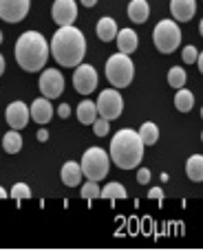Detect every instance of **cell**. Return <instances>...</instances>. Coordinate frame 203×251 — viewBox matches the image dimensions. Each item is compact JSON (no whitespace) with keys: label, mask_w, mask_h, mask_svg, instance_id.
<instances>
[{"label":"cell","mask_w":203,"mask_h":251,"mask_svg":"<svg viewBox=\"0 0 203 251\" xmlns=\"http://www.w3.org/2000/svg\"><path fill=\"white\" fill-rule=\"evenodd\" d=\"M0 44H2V31H0Z\"/></svg>","instance_id":"cell-37"},{"label":"cell","mask_w":203,"mask_h":251,"mask_svg":"<svg viewBox=\"0 0 203 251\" xmlns=\"http://www.w3.org/2000/svg\"><path fill=\"white\" fill-rule=\"evenodd\" d=\"M170 13L177 22H190L197 13V0H170Z\"/></svg>","instance_id":"cell-14"},{"label":"cell","mask_w":203,"mask_h":251,"mask_svg":"<svg viewBox=\"0 0 203 251\" xmlns=\"http://www.w3.org/2000/svg\"><path fill=\"white\" fill-rule=\"evenodd\" d=\"M29 117L33 119L35 124H40V126L49 124L51 122V117H53L51 100H47V97H38V100L31 104V108H29Z\"/></svg>","instance_id":"cell-13"},{"label":"cell","mask_w":203,"mask_h":251,"mask_svg":"<svg viewBox=\"0 0 203 251\" xmlns=\"http://www.w3.org/2000/svg\"><path fill=\"white\" fill-rule=\"evenodd\" d=\"M62 183H64L66 187H78L80 183H82L84 174H82V168H80L78 161H66L64 165H62Z\"/></svg>","instance_id":"cell-16"},{"label":"cell","mask_w":203,"mask_h":251,"mask_svg":"<svg viewBox=\"0 0 203 251\" xmlns=\"http://www.w3.org/2000/svg\"><path fill=\"white\" fill-rule=\"evenodd\" d=\"M80 2H82L84 7H95V4H97V0H80Z\"/></svg>","instance_id":"cell-34"},{"label":"cell","mask_w":203,"mask_h":251,"mask_svg":"<svg viewBox=\"0 0 203 251\" xmlns=\"http://www.w3.org/2000/svg\"><path fill=\"white\" fill-rule=\"evenodd\" d=\"M188 82V75L186 71H183V66H173V69L168 71V84L173 88H183Z\"/></svg>","instance_id":"cell-25"},{"label":"cell","mask_w":203,"mask_h":251,"mask_svg":"<svg viewBox=\"0 0 203 251\" xmlns=\"http://www.w3.org/2000/svg\"><path fill=\"white\" fill-rule=\"evenodd\" d=\"M0 199H7V190L4 187H0Z\"/></svg>","instance_id":"cell-36"},{"label":"cell","mask_w":203,"mask_h":251,"mask_svg":"<svg viewBox=\"0 0 203 251\" xmlns=\"http://www.w3.org/2000/svg\"><path fill=\"white\" fill-rule=\"evenodd\" d=\"M49 53L53 55V60L64 69H75L78 64H82L84 55H87V38L78 26H60L53 33L51 44H49Z\"/></svg>","instance_id":"cell-1"},{"label":"cell","mask_w":203,"mask_h":251,"mask_svg":"<svg viewBox=\"0 0 203 251\" xmlns=\"http://www.w3.org/2000/svg\"><path fill=\"white\" fill-rule=\"evenodd\" d=\"M152 40H155L157 51L164 53V55H170L181 44V31H179L174 20H161L157 22L155 31H152Z\"/></svg>","instance_id":"cell-6"},{"label":"cell","mask_w":203,"mask_h":251,"mask_svg":"<svg viewBox=\"0 0 203 251\" xmlns=\"http://www.w3.org/2000/svg\"><path fill=\"white\" fill-rule=\"evenodd\" d=\"M148 181H150V170H148V168H139V172H137V183H139V185H146Z\"/></svg>","instance_id":"cell-30"},{"label":"cell","mask_w":203,"mask_h":251,"mask_svg":"<svg viewBox=\"0 0 203 251\" xmlns=\"http://www.w3.org/2000/svg\"><path fill=\"white\" fill-rule=\"evenodd\" d=\"M51 18L58 22V26H69L78 18V4L75 0H56L51 7Z\"/></svg>","instance_id":"cell-11"},{"label":"cell","mask_w":203,"mask_h":251,"mask_svg":"<svg viewBox=\"0 0 203 251\" xmlns=\"http://www.w3.org/2000/svg\"><path fill=\"white\" fill-rule=\"evenodd\" d=\"M2 148L7 154H18L22 150V137H20V130H11L2 137Z\"/></svg>","instance_id":"cell-23"},{"label":"cell","mask_w":203,"mask_h":251,"mask_svg":"<svg viewBox=\"0 0 203 251\" xmlns=\"http://www.w3.org/2000/svg\"><path fill=\"white\" fill-rule=\"evenodd\" d=\"M11 199H16V201H22V199H31V187L27 185V183H16V185L11 187Z\"/></svg>","instance_id":"cell-26"},{"label":"cell","mask_w":203,"mask_h":251,"mask_svg":"<svg viewBox=\"0 0 203 251\" xmlns=\"http://www.w3.org/2000/svg\"><path fill=\"white\" fill-rule=\"evenodd\" d=\"M4 119L11 126V130H22L29 124V108H27V104L25 101H11V104L7 106Z\"/></svg>","instance_id":"cell-12"},{"label":"cell","mask_w":203,"mask_h":251,"mask_svg":"<svg viewBox=\"0 0 203 251\" xmlns=\"http://www.w3.org/2000/svg\"><path fill=\"white\" fill-rule=\"evenodd\" d=\"M137 134H139L144 146H155V143L159 141V128H157V124H152V122L142 124V128L137 130Z\"/></svg>","instance_id":"cell-20"},{"label":"cell","mask_w":203,"mask_h":251,"mask_svg":"<svg viewBox=\"0 0 203 251\" xmlns=\"http://www.w3.org/2000/svg\"><path fill=\"white\" fill-rule=\"evenodd\" d=\"M29 9L31 0H0V20L16 25V22L25 20Z\"/></svg>","instance_id":"cell-10"},{"label":"cell","mask_w":203,"mask_h":251,"mask_svg":"<svg viewBox=\"0 0 203 251\" xmlns=\"http://www.w3.org/2000/svg\"><path fill=\"white\" fill-rule=\"evenodd\" d=\"M13 53H16V62L22 71L35 73V71H42V66L49 60V42L38 31H25L16 40Z\"/></svg>","instance_id":"cell-2"},{"label":"cell","mask_w":203,"mask_h":251,"mask_svg":"<svg viewBox=\"0 0 203 251\" xmlns=\"http://www.w3.org/2000/svg\"><path fill=\"white\" fill-rule=\"evenodd\" d=\"M106 79L113 84V88H126L130 86L135 77V64L130 60V55L124 53H115L106 60Z\"/></svg>","instance_id":"cell-4"},{"label":"cell","mask_w":203,"mask_h":251,"mask_svg":"<svg viewBox=\"0 0 203 251\" xmlns=\"http://www.w3.org/2000/svg\"><path fill=\"white\" fill-rule=\"evenodd\" d=\"M82 196L87 201H93L100 196V185H97V181H87L82 185Z\"/></svg>","instance_id":"cell-27"},{"label":"cell","mask_w":203,"mask_h":251,"mask_svg":"<svg viewBox=\"0 0 203 251\" xmlns=\"http://www.w3.org/2000/svg\"><path fill=\"white\" fill-rule=\"evenodd\" d=\"M113 163L119 170H133L142 163L144 159V143L139 134L130 128H121L115 132L111 141V154Z\"/></svg>","instance_id":"cell-3"},{"label":"cell","mask_w":203,"mask_h":251,"mask_svg":"<svg viewBox=\"0 0 203 251\" xmlns=\"http://www.w3.org/2000/svg\"><path fill=\"white\" fill-rule=\"evenodd\" d=\"M95 117H97L95 104H93V101H88V100H84L82 104L78 106V122L84 124V126H91L93 122H95Z\"/></svg>","instance_id":"cell-22"},{"label":"cell","mask_w":203,"mask_h":251,"mask_svg":"<svg viewBox=\"0 0 203 251\" xmlns=\"http://www.w3.org/2000/svg\"><path fill=\"white\" fill-rule=\"evenodd\" d=\"M58 117H60V119L71 117V106L69 104H60V106H58Z\"/></svg>","instance_id":"cell-31"},{"label":"cell","mask_w":203,"mask_h":251,"mask_svg":"<svg viewBox=\"0 0 203 251\" xmlns=\"http://www.w3.org/2000/svg\"><path fill=\"white\" fill-rule=\"evenodd\" d=\"M100 196L102 199H108V201H117V199H126V187L121 183H108L106 187L100 190Z\"/></svg>","instance_id":"cell-24"},{"label":"cell","mask_w":203,"mask_h":251,"mask_svg":"<svg viewBox=\"0 0 203 251\" xmlns=\"http://www.w3.org/2000/svg\"><path fill=\"white\" fill-rule=\"evenodd\" d=\"M161 196H164V192H161V187H152V190H150V194H148V199H157V201H161Z\"/></svg>","instance_id":"cell-32"},{"label":"cell","mask_w":203,"mask_h":251,"mask_svg":"<svg viewBox=\"0 0 203 251\" xmlns=\"http://www.w3.org/2000/svg\"><path fill=\"white\" fill-rule=\"evenodd\" d=\"M117 22L113 20V18H108V16H104L100 22H97V38L102 40V42H113L115 40V35H117Z\"/></svg>","instance_id":"cell-18"},{"label":"cell","mask_w":203,"mask_h":251,"mask_svg":"<svg viewBox=\"0 0 203 251\" xmlns=\"http://www.w3.org/2000/svg\"><path fill=\"white\" fill-rule=\"evenodd\" d=\"M148 16H150V7H148L146 0H130V4H128V18L135 22V25H142V22H146Z\"/></svg>","instance_id":"cell-17"},{"label":"cell","mask_w":203,"mask_h":251,"mask_svg":"<svg viewBox=\"0 0 203 251\" xmlns=\"http://www.w3.org/2000/svg\"><path fill=\"white\" fill-rule=\"evenodd\" d=\"M115 40H117V49H119V53H124V55L135 53L137 47H139V38L133 29H119L117 35H115Z\"/></svg>","instance_id":"cell-15"},{"label":"cell","mask_w":203,"mask_h":251,"mask_svg":"<svg viewBox=\"0 0 203 251\" xmlns=\"http://www.w3.org/2000/svg\"><path fill=\"white\" fill-rule=\"evenodd\" d=\"M38 86L47 100H58L64 91V75L58 69H47L38 79Z\"/></svg>","instance_id":"cell-8"},{"label":"cell","mask_w":203,"mask_h":251,"mask_svg":"<svg viewBox=\"0 0 203 251\" xmlns=\"http://www.w3.org/2000/svg\"><path fill=\"white\" fill-rule=\"evenodd\" d=\"M80 168H82V174L88 181H102V178H106L108 168H111V156L102 148H88L82 154Z\"/></svg>","instance_id":"cell-5"},{"label":"cell","mask_w":203,"mask_h":251,"mask_svg":"<svg viewBox=\"0 0 203 251\" xmlns=\"http://www.w3.org/2000/svg\"><path fill=\"white\" fill-rule=\"evenodd\" d=\"M181 57L186 64H195L197 57H199V51H197V47H192V44H188V47H183L181 51Z\"/></svg>","instance_id":"cell-28"},{"label":"cell","mask_w":203,"mask_h":251,"mask_svg":"<svg viewBox=\"0 0 203 251\" xmlns=\"http://www.w3.org/2000/svg\"><path fill=\"white\" fill-rule=\"evenodd\" d=\"M35 139L44 143V141H47V139H49V130H47V128H40V130H38V134H35Z\"/></svg>","instance_id":"cell-33"},{"label":"cell","mask_w":203,"mask_h":251,"mask_svg":"<svg viewBox=\"0 0 203 251\" xmlns=\"http://www.w3.org/2000/svg\"><path fill=\"white\" fill-rule=\"evenodd\" d=\"M73 86L82 95H91L97 88V71L91 64H78L73 71Z\"/></svg>","instance_id":"cell-9"},{"label":"cell","mask_w":203,"mask_h":251,"mask_svg":"<svg viewBox=\"0 0 203 251\" xmlns=\"http://www.w3.org/2000/svg\"><path fill=\"white\" fill-rule=\"evenodd\" d=\"M4 73V57H2V53H0V75Z\"/></svg>","instance_id":"cell-35"},{"label":"cell","mask_w":203,"mask_h":251,"mask_svg":"<svg viewBox=\"0 0 203 251\" xmlns=\"http://www.w3.org/2000/svg\"><path fill=\"white\" fill-rule=\"evenodd\" d=\"M192 106H195V95L188 88H179L177 95H174V108L179 113H190Z\"/></svg>","instance_id":"cell-21"},{"label":"cell","mask_w":203,"mask_h":251,"mask_svg":"<svg viewBox=\"0 0 203 251\" xmlns=\"http://www.w3.org/2000/svg\"><path fill=\"white\" fill-rule=\"evenodd\" d=\"M95 108H97L100 117L111 122V119H117L121 115V110H124V100H121V95L115 88H106V91H102L100 97H97Z\"/></svg>","instance_id":"cell-7"},{"label":"cell","mask_w":203,"mask_h":251,"mask_svg":"<svg viewBox=\"0 0 203 251\" xmlns=\"http://www.w3.org/2000/svg\"><path fill=\"white\" fill-rule=\"evenodd\" d=\"M91 126H93V130H95L97 137H106V134H108V128H111V126H108V122H106L104 117H95V122H93Z\"/></svg>","instance_id":"cell-29"},{"label":"cell","mask_w":203,"mask_h":251,"mask_svg":"<svg viewBox=\"0 0 203 251\" xmlns=\"http://www.w3.org/2000/svg\"><path fill=\"white\" fill-rule=\"evenodd\" d=\"M186 174L190 181L201 183L203 181V156L201 154H192L186 163Z\"/></svg>","instance_id":"cell-19"}]
</instances>
